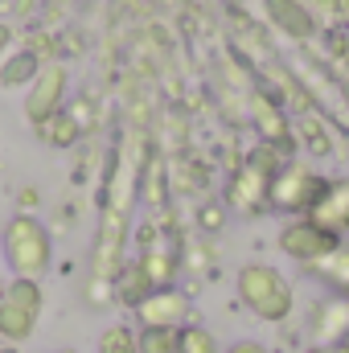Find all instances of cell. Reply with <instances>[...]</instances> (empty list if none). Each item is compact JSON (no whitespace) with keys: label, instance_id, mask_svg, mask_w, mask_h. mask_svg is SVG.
Segmentation results:
<instances>
[{"label":"cell","instance_id":"obj_1","mask_svg":"<svg viewBox=\"0 0 349 353\" xmlns=\"http://www.w3.org/2000/svg\"><path fill=\"white\" fill-rule=\"evenodd\" d=\"M235 296L239 304L259 316L263 325H283L292 312H296V288L292 279L271 263H243L239 275H235Z\"/></svg>","mask_w":349,"mask_h":353},{"label":"cell","instance_id":"obj_2","mask_svg":"<svg viewBox=\"0 0 349 353\" xmlns=\"http://www.w3.org/2000/svg\"><path fill=\"white\" fill-rule=\"evenodd\" d=\"M0 247H4V263L12 275L21 279H41L50 267H54V234L46 230L41 218L33 214H12L4 222V234H0Z\"/></svg>","mask_w":349,"mask_h":353},{"label":"cell","instance_id":"obj_3","mask_svg":"<svg viewBox=\"0 0 349 353\" xmlns=\"http://www.w3.org/2000/svg\"><path fill=\"white\" fill-rule=\"evenodd\" d=\"M283 165V152L271 148V144H259L226 185V210L243 214V218H255V214H267L271 210V176L279 173Z\"/></svg>","mask_w":349,"mask_h":353},{"label":"cell","instance_id":"obj_4","mask_svg":"<svg viewBox=\"0 0 349 353\" xmlns=\"http://www.w3.org/2000/svg\"><path fill=\"white\" fill-rule=\"evenodd\" d=\"M329 176L308 161H283L279 173L271 176V210L283 218H308L312 205L321 201Z\"/></svg>","mask_w":349,"mask_h":353},{"label":"cell","instance_id":"obj_5","mask_svg":"<svg viewBox=\"0 0 349 353\" xmlns=\"http://www.w3.org/2000/svg\"><path fill=\"white\" fill-rule=\"evenodd\" d=\"M41 308H46L41 279H21V275H12V279L0 288V337H4L8 345H25V341L37 333Z\"/></svg>","mask_w":349,"mask_h":353},{"label":"cell","instance_id":"obj_6","mask_svg":"<svg viewBox=\"0 0 349 353\" xmlns=\"http://www.w3.org/2000/svg\"><path fill=\"white\" fill-rule=\"evenodd\" d=\"M337 243H346V239H337V234L321 230L312 218H288V222H283V230L275 234V247L283 251V259H288V263H296V267H304L308 275L325 263L333 251H337Z\"/></svg>","mask_w":349,"mask_h":353},{"label":"cell","instance_id":"obj_7","mask_svg":"<svg viewBox=\"0 0 349 353\" xmlns=\"http://www.w3.org/2000/svg\"><path fill=\"white\" fill-rule=\"evenodd\" d=\"M66 90H70V70L62 62H46L41 74L25 90V119L33 128H41L50 115H58L66 107Z\"/></svg>","mask_w":349,"mask_h":353},{"label":"cell","instance_id":"obj_8","mask_svg":"<svg viewBox=\"0 0 349 353\" xmlns=\"http://www.w3.org/2000/svg\"><path fill=\"white\" fill-rule=\"evenodd\" d=\"M132 321H136V329H185V325H193V300H189V292H181L177 283L157 288V292L132 312Z\"/></svg>","mask_w":349,"mask_h":353},{"label":"cell","instance_id":"obj_9","mask_svg":"<svg viewBox=\"0 0 349 353\" xmlns=\"http://www.w3.org/2000/svg\"><path fill=\"white\" fill-rule=\"evenodd\" d=\"M263 12H267L271 29L283 33L288 41H312L317 29H321V21L308 8V0H263Z\"/></svg>","mask_w":349,"mask_h":353},{"label":"cell","instance_id":"obj_10","mask_svg":"<svg viewBox=\"0 0 349 353\" xmlns=\"http://www.w3.org/2000/svg\"><path fill=\"white\" fill-rule=\"evenodd\" d=\"M308 329H312V345L349 341V300L346 296H321L308 308Z\"/></svg>","mask_w":349,"mask_h":353},{"label":"cell","instance_id":"obj_11","mask_svg":"<svg viewBox=\"0 0 349 353\" xmlns=\"http://www.w3.org/2000/svg\"><path fill=\"white\" fill-rule=\"evenodd\" d=\"M308 218L321 230L349 239V176H329V185H325V193H321V201L312 205Z\"/></svg>","mask_w":349,"mask_h":353},{"label":"cell","instance_id":"obj_12","mask_svg":"<svg viewBox=\"0 0 349 353\" xmlns=\"http://www.w3.org/2000/svg\"><path fill=\"white\" fill-rule=\"evenodd\" d=\"M251 123L259 132V144H271V148H288L292 144V123L283 115V107L267 94V90H251Z\"/></svg>","mask_w":349,"mask_h":353},{"label":"cell","instance_id":"obj_13","mask_svg":"<svg viewBox=\"0 0 349 353\" xmlns=\"http://www.w3.org/2000/svg\"><path fill=\"white\" fill-rule=\"evenodd\" d=\"M157 292V283L148 279V271L140 259H128V263L119 267V275H115V283H111V300H119L128 312H136L148 296Z\"/></svg>","mask_w":349,"mask_h":353},{"label":"cell","instance_id":"obj_14","mask_svg":"<svg viewBox=\"0 0 349 353\" xmlns=\"http://www.w3.org/2000/svg\"><path fill=\"white\" fill-rule=\"evenodd\" d=\"M37 136H41V144H50V148H74L79 136H83V119L62 107L58 115H50V119L37 128Z\"/></svg>","mask_w":349,"mask_h":353},{"label":"cell","instance_id":"obj_15","mask_svg":"<svg viewBox=\"0 0 349 353\" xmlns=\"http://www.w3.org/2000/svg\"><path fill=\"white\" fill-rule=\"evenodd\" d=\"M41 58L33 54V50H17V54H8L4 62H0V87H29L37 74H41Z\"/></svg>","mask_w":349,"mask_h":353},{"label":"cell","instance_id":"obj_16","mask_svg":"<svg viewBox=\"0 0 349 353\" xmlns=\"http://www.w3.org/2000/svg\"><path fill=\"white\" fill-rule=\"evenodd\" d=\"M140 263H144V271H148V279L157 283V288H169L177 279V251H165V247H157V243H144L140 247V255H136Z\"/></svg>","mask_w":349,"mask_h":353},{"label":"cell","instance_id":"obj_17","mask_svg":"<svg viewBox=\"0 0 349 353\" xmlns=\"http://www.w3.org/2000/svg\"><path fill=\"white\" fill-rule=\"evenodd\" d=\"M312 275H317L333 296H349V239H346V243H337V251L317 267Z\"/></svg>","mask_w":349,"mask_h":353},{"label":"cell","instance_id":"obj_18","mask_svg":"<svg viewBox=\"0 0 349 353\" xmlns=\"http://www.w3.org/2000/svg\"><path fill=\"white\" fill-rule=\"evenodd\" d=\"M140 353H181V329H136Z\"/></svg>","mask_w":349,"mask_h":353},{"label":"cell","instance_id":"obj_19","mask_svg":"<svg viewBox=\"0 0 349 353\" xmlns=\"http://www.w3.org/2000/svg\"><path fill=\"white\" fill-rule=\"evenodd\" d=\"M181 353H222L218 345V337H214V329H206V325H185L181 329Z\"/></svg>","mask_w":349,"mask_h":353},{"label":"cell","instance_id":"obj_20","mask_svg":"<svg viewBox=\"0 0 349 353\" xmlns=\"http://www.w3.org/2000/svg\"><path fill=\"white\" fill-rule=\"evenodd\" d=\"M99 353H140L136 350V325H111V329H103Z\"/></svg>","mask_w":349,"mask_h":353},{"label":"cell","instance_id":"obj_21","mask_svg":"<svg viewBox=\"0 0 349 353\" xmlns=\"http://www.w3.org/2000/svg\"><path fill=\"white\" fill-rule=\"evenodd\" d=\"M308 8L317 12V21H341V0H312Z\"/></svg>","mask_w":349,"mask_h":353},{"label":"cell","instance_id":"obj_22","mask_svg":"<svg viewBox=\"0 0 349 353\" xmlns=\"http://www.w3.org/2000/svg\"><path fill=\"white\" fill-rule=\"evenodd\" d=\"M337 90H341V103L349 107V54L337 62Z\"/></svg>","mask_w":349,"mask_h":353},{"label":"cell","instance_id":"obj_23","mask_svg":"<svg viewBox=\"0 0 349 353\" xmlns=\"http://www.w3.org/2000/svg\"><path fill=\"white\" fill-rule=\"evenodd\" d=\"M222 353H271V350L259 345V341H235V345H226Z\"/></svg>","mask_w":349,"mask_h":353},{"label":"cell","instance_id":"obj_24","mask_svg":"<svg viewBox=\"0 0 349 353\" xmlns=\"http://www.w3.org/2000/svg\"><path fill=\"white\" fill-rule=\"evenodd\" d=\"M300 353H349V341H333V345H312V341H308Z\"/></svg>","mask_w":349,"mask_h":353},{"label":"cell","instance_id":"obj_25","mask_svg":"<svg viewBox=\"0 0 349 353\" xmlns=\"http://www.w3.org/2000/svg\"><path fill=\"white\" fill-rule=\"evenodd\" d=\"M8 46H12V25H4V21H0V62L8 58Z\"/></svg>","mask_w":349,"mask_h":353},{"label":"cell","instance_id":"obj_26","mask_svg":"<svg viewBox=\"0 0 349 353\" xmlns=\"http://www.w3.org/2000/svg\"><path fill=\"white\" fill-rule=\"evenodd\" d=\"M222 218H226V214H222L218 205H206V214H201V222H206V226H214V222L222 226Z\"/></svg>","mask_w":349,"mask_h":353},{"label":"cell","instance_id":"obj_27","mask_svg":"<svg viewBox=\"0 0 349 353\" xmlns=\"http://www.w3.org/2000/svg\"><path fill=\"white\" fill-rule=\"evenodd\" d=\"M21 205H25V210H21V214H29V210H33V205H37V189H25V193H21Z\"/></svg>","mask_w":349,"mask_h":353},{"label":"cell","instance_id":"obj_28","mask_svg":"<svg viewBox=\"0 0 349 353\" xmlns=\"http://www.w3.org/2000/svg\"><path fill=\"white\" fill-rule=\"evenodd\" d=\"M341 21H349V0H341Z\"/></svg>","mask_w":349,"mask_h":353},{"label":"cell","instance_id":"obj_29","mask_svg":"<svg viewBox=\"0 0 349 353\" xmlns=\"http://www.w3.org/2000/svg\"><path fill=\"white\" fill-rule=\"evenodd\" d=\"M0 288H4V279H0Z\"/></svg>","mask_w":349,"mask_h":353},{"label":"cell","instance_id":"obj_30","mask_svg":"<svg viewBox=\"0 0 349 353\" xmlns=\"http://www.w3.org/2000/svg\"><path fill=\"white\" fill-rule=\"evenodd\" d=\"M346 300H349V296H346Z\"/></svg>","mask_w":349,"mask_h":353}]
</instances>
